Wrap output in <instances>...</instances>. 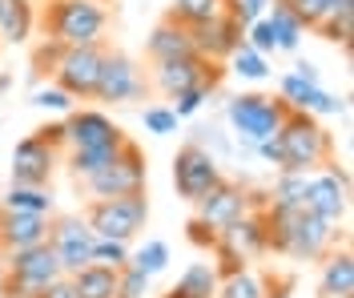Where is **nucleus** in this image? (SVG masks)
Listing matches in <instances>:
<instances>
[{"label":"nucleus","mask_w":354,"mask_h":298,"mask_svg":"<svg viewBox=\"0 0 354 298\" xmlns=\"http://www.w3.org/2000/svg\"><path fill=\"white\" fill-rule=\"evenodd\" d=\"M141 125H145V133H153V138H169V133H177V113L169 109V105H145L141 109Z\"/></svg>","instance_id":"58836bf2"},{"label":"nucleus","mask_w":354,"mask_h":298,"mask_svg":"<svg viewBox=\"0 0 354 298\" xmlns=\"http://www.w3.org/2000/svg\"><path fill=\"white\" fill-rule=\"evenodd\" d=\"M221 178H225V174H221V161L214 158V153H205L201 145H194V141H185V145L174 153V189H177V198L198 202L201 194H209Z\"/></svg>","instance_id":"ddd939ff"},{"label":"nucleus","mask_w":354,"mask_h":298,"mask_svg":"<svg viewBox=\"0 0 354 298\" xmlns=\"http://www.w3.org/2000/svg\"><path fill=\"white\" fill-rule=\"evenodd\" d=\"M145 53H149V61H174V57H189L194 53V37H189V28L185 24H177L174 17L169 21H161L145 37Z\"/></svg>","instance_id":"4be33fe9"},{"label":"nucleus","mask_w":354,"mask_h":298,"mask_svg":"<svg viewBox=\"0 0 354 298\" xmlns=\"http://www.w3.org/2000/svg\"><path fill=\"white\" fill-rule=\"evenodd\" d=\"M41 242H48V218L0 209V254L28 250V246H41Z\"/></svg>","instance_id":"6ab92c4d"},{"label":"nucleus","mask_w":354,"mask_h":298,"mask_svg":"<svg viewBox=\"0 0 354 298\" xmlns=\"http://www.w3.org/2000/svg\"><path fill=\"white\" fill-rule=\"evenodd\" d=\"M65 129L68 149H97V145H113V141L125 138V129L105 109H73L65 117Z\"/></svg>","instance_id":"a211bd4d"},{"label":"nucleus","mask_w":354,"mask_h":298,"mask_svg":"<svg viewBox=\"0 0 354 298\" xmlns=\"http://www.w3.org/2000/svg\"><path fill=\"white\" fill-rule=\"evenodd\" d=\"M88 230L97 238H117V242H133L145 222H149V198L145 194H129V198H88L85 214Z\"/></svg>","instance_id":"423d86ee"},{"label":"nucleus","mask_w":354,"mask_h":298,"mask_svg":"<svg viewBox=\"0 0 354 298\" xmlns=\"http://www.w3.org/2000/svg\"><path fill=\"white\" fill-rule=\"evenodd\" d=\"M93 242H97V234L88 230V222L81 214L48 218V246H53L65 274H77V270H85L93 262Z\"/></svg>","instance_id":"f8f14e48"},{"label":"nucleus","mask_w":354,"mask_h":298,"mask_svg":"<svg viewBox=\"0 0 354 298\" xmlns=\"http://www.w3.org/2000/svg\"><path fill=\"white\" fill-rule=\"evenodd\" d=\"M278 145H282V169H298V174H314L334 161V138L326 133L322 117H310L290 109L282 129H278Z\"/></svg>","instance_id":"39448f33"},{"label":"nucleus","mask_w":354,"mask_h":298,"mask_svg":"<svg viewBox=\"0 0 354 298\" xmlns=\"http://www.w3.org/2000/svg\"><path fill=\"white\" fill-rule=\"evenodd\" d=\"M57 278H65V270L48 242L0 254V295L4 298H41Z\"/></svg>","instance_id":"20e7f679"},{"label":"nucleus","mask_w":354,"mask_h":298,"mask_svg":"<svg viewBox=\"0 0 354 298\" xmlns=\"http://www.w3.org/2000/svg\"><path fill=\"white\" fill-rule=\"evenodd\" d=\"M189 141H194V145H201L205 153H214L218 161H221V158H234V138H230L221 125H198Z\"/></svg>","instance_id":"e433bc0d"},{"label":"nucleus","mask_w":354,"mask_h":298,"mask_svg":"<svg viewBox=\"0 0 354 298\" xmlns=\"http://www.w3.org/2000/svg\"><path fill=\"white\" fill-rule=\"evenodd\" d=\"M0 209H12V214H37V218H53L57 198L48 185H8L0 194Z\"/></svg>","instance_id":"393cba45"},{"label":"nucleus","mask_w":354,"mask_h":298,"mask_svg":"<svg viewBox=\"0 0 354 298\" xmlns=\"http://www.w3.org/2000/svg\"><path fill=\"white\" fill-rule=\"evenodd\" d=\"M129 266H137L141 274L157 278L165 266H169V242H161V238H149V242H141L137 250H129Z\"/></svg>","instance_id":"7c9ffc66"},{"label":"nucleus","mask_w":354,"mask_h":298,"mask_svg":"<svg viewBox=\"0 0 354 298\" xmlns=\"http://www.w3.org/2000/svg\"><path fill=\"white\" fill-rule=\"evenodd\" d=\"M278 97L286 101L290 109L310 117H346L351 113V101L346 97H334L330 89L314 85V81H302L298 73H282L278 77Z\"/></svg>","instance_id":"4468645a"},{"label":"nucleus","mask_w":354,"mask_h":298,"mask_svg":"<svg viewBox=\"0 0 354 298\" xmlns=\"http://www.w3.org/2000/svg\"><path fill=\"white\" fill-rule=\"evenodd\" d=\"M225 65H230V73H234L238 81H250V85L270 81V57H262L258 48H250L245 41L230 53V61H225Z\"/></svg>","instance_id":"c85d7f7f"},{"label":"nucleus","mask_w":354,"mask_h":298,"mask_svg":"<svg viewBox=\"0 0 354 298\" xmlns=\"http://www.w3.org/2000/svg\"><path fill=\"white\" fill-rule=\"evenodd\" d=\"M161 298H185V295H181L177 286H169V290H165V295H161Z\"/></svg>","instance_id":"603ef678"},{"label":"nucleus","mask_w":354,"mask_h":298,"mask_svg":"<svg viewBox=\"0 0 354 298\" xmlns=\"http://www.w3.org/2000/svg\"><path fill=\"white\" fill-rule=\"evenodd\" d=\"M41 21H44V37L61 41L65 48L105 45V32H109L105 0H48Z\"/></svg>","instance_id":"7ed1b4c3"},{"label":"nucleus","mask_w":354,"mask_h":298,"mask_svg":"<svg viewBox=\"0 0 354 298\" xmlns=\"http://www.w3.org/2000/svg\"><path fill=\"white\" fill-rule=\"evenodd\" d=\"M245 45H250V48H258L262 57L278 53V48H274V32H270V21H266V17H258V21H250V24H245Z\"/></svg>","instance_id":"79ce46f5"},{"label":"nucleus","mask_w":354,"mask_h":298,"mask_svg":"<svg viewBox=\"0 0 354 298\" xmlns=\"http://www.w3.org/2000/svg\"><path fill=\"white\" fill-rule=\"evenodd\" d=\"M32 105L41 109V113H61V117H68L73 109H77V101L68 97L57 81H48V85H37L32 89Z\"/></svg>","instance_id":"f704fd0d"},{"label":"nucleus","mask_w":354,"mask_h":298,"mask_svg":"<svg viewBox=\"0 0 354 298\" xmlns=\"http://www.w3.org/2000/svg\"><path fill=\"white\" fill-rule=\"evenodd\" d=\"M218 238H225L234 250L242 254L245 262L250 258H258V254H270V246H266V218L262 214H242L238 222H230L225 230H218Z\"/></svg>","instance_id":"412c9836"},{"label":"nucleus","mask_w":354,"mask_h":298,"mask_svg":"<svg viewBox=\"0 0 354 298\" xmlns=\"http://www.w3.org/2000/svg\"><path fill=\"white\" fill-rule=\"evenodd\" d=\"M57 165H61V149H53L48 141H41L32 133V138L17 141L8 174H12V185H48Z\"/></svg>","instance_id":"2eb2a0df"},{"label":"nucleus","mask_w":354,"mask_h":298,"mask_svg":"<svg viewBox=\"0 0 354 298\" xmlns=\"http://www.w3.org/2000/svg\"><path fill=\"white\" fill-rule=\"evenodd\" d=\"M310 189V174H298V169H278V178L270 185V206H302Z\"/></svg>","instance_id":"c756f323"},{"label":"nucleus","mask_w":354,"mask_h":298,"mask_svg":"<svg viewBox=\"0 0 354 298\" xmlns=\"http://www.w3.org/2000/svg\"><path fill=\"white\" fill-rule=\"evenodd\" d=\"M214 93H218V85H209V81H205V85H194V89H181L177 97H169V101H174L169 109L177 113V121H185V117H198L201 105H205Z\"/></svg>","instance_id":"c9c22d12"},{"label":"nucleus","mask_w":354,"mask_h":298,"mask_svg":"<svg viewBox=\"0 0 354 298\" xmlns=\"http://www.w3.org/2000/svg\"><path fill=\"white\" fill-rule=\"evenodd\" d=\"M290 105L282 97H270V93H238L225 101V125H230V138H234V153L238 158H254V149L266 138H274L286 121Z\"/></svg>","instance_id":"f03ea898"},{"label":"nucleus","mask_w":354,"mask_h":298,"mask_svg":"<svg viewBox=\"0 0 354 298\" xmlns=\"http://www.w3.org/2000/svg\"><path fill=\"white\" fill-rule=\"evenodd\" d=\"M8 89H12V73H4V69H0V97H4Z\"/></svg>","instance_id":"3c124183"},{"label":"nucleus","mask_w":354,"mask_h":298,"mask_svg":"<svg viewBox=\"0 0 354 298\" xmlns=\"http://www.w3.org/2000/svg\"><path fill=\"white\" fill-rule=\"evenodd\" d=\"M37 138H41V141H48L53 149H61V153H65V149H68V129H65V117H61V121H48V125H41V129H37Z\"/></svg>","instance_id":"49530a36"},{"label":"nucleus","mask_w":354,"mask_h":298,"mask_svg":"<svg viewBox=\"0 0 354 298\" xmlns=\"http://www.w3.org/2000/svg\"><path fill=\"white\" fill-rule=\"evenodd\" d=\"M61 53H65L61 41H44V45H37V53H32V69L37 73H53V65H57Z\"/></svg>","instance_id":"a18cd8bd"},{"label":"nucleus","mask_w":354,"mask_h":298,"mask_svg":"<svg viewBox=\"0 0 354 298\" xmlns=\"http://www.w3.org/2000/svg\"><path fill=\"white\" fill-rule=\"evenodd\" d=\"M242 214H250L245 185L242 182H230V178H221L209 194H201L198 202H194V218L205 222V226H214V230H225L230 222H238Z\"/></svg>","instance_id":"f3484780"},{"label":"nucleus","mask_w":354,"mask_h":298,"mask_svg":"<svg viewBox=\"0 0 354 298\" xmlns=\"http://www.w3.org/2000/svg\"><path fill=\"white\" fill-rule=\"evenodd\" d=\"M209 254H214V270H218L221 278H230V274H238V270H245V258L225 238H218L214 246H209Z\"/></svg>","instance_id":"a19ab883"},{"label":"nucleus","mask_w":354,"mask_h":298,"mask_svg":"<svg viewBox=\"0 0 354 298\" xmlns=\"http://www.w3.org/2000/svg\"><path fill=\"white\" fill-rule=\"evenodd\" d=\"M218 282L221 274L214 270V262H189L181 278H177V290L185 298H214L218 295Z\"/></svg>","instance_id":"cd10ccee"},{"label":"nucleus","mask_w":354,"mask_h":298,"mask_svg":"<svg viewBox=\"0 0 354 298\" xmlns=\"http://www.w3.org/2000/svg\"><path fill=\"white\" fill-rule=\"evenodd\" d=\"M302 206L314 214V218H322L326 226H342L346 222V214H351V174L330 161V165H322V169H314L310 174V189H306V202Z\"/></svg>","instance_id":"1a4fd4ad"},{"label":"nucleus","mask_w":354,"mask_h":298,"mask_svg":"<svg viewBox=\"0 0 354 298\" xmlns=\"http://www.w3.org/2000/svg\"><path fill=\"white\" fill-rule=\"evenodd\" d=\"M101 61H105V45H81L65 48L53 65V81L73 97V101H93L97 93V77H101Z\"/></svg>","instance_id":"9b49d317"},{"label":"nucleus","mask_w":354,"mask_h":298,"mask_svg":"<svg viewBox=\"0 0 354 298\" xmlns=\"http://www.w3.org/2000/svg\"><path fill=\"white\" fill-rule=\"evenodd\" d=\"M129 242H117V238H97L93 242V262L97 266H109V270H121L129 266Z\"/></svg>","instance_id":"4c0bfd02"},{"label":"nucleus","mask_w":354,"mask_h":298,"mask_svg":"<svg viewBox=\"0 0 354 298\" xmlns=\"http://www.w3.org/2000/svg\"><path fill=\"white\" fill-rule=\"evenodd\" d=\"M189 37H194V53H198V57L225 65V61H230V53L245 41V24L234 21L230 12H218V17H209V21L194 24V28H189Z\"/></svg>","instance_id":"dca6fc26"},{"label":"nucleus","mask_w":354,"mask_h":298,"mask_svg":"<svg viewBox=\"0 0 354 298\" xmlns=\"http://www.w3.org/2000/svg\"><path fill=\"white\" fill-rule=\"evenodd\" d=\"M214 298H266V274H254V270L245 266L238 274L221 278Z\"/></svg>","instance_id":"2f4dec72"},{"label":"nucleus","mask_w":354,"mask_h":298,"mask_svg":"<svg viewBox=\"0 0 354 298\" xmlns=\"http://www.w3.org/2000/svg\"><path fill=\"white\" fill-rule=\"evenodd\" d=\"M41 298H77V295H73V282H68V278H57Z\"/></svg>","instance_id":"8fccbe9b"},{"label":"nucleus","mask_w":354,"mask_h":298,"mask_svg":"<svg viewBox=\"0 0 354 298\" xmlns=\"http://www.w3.org/2000/svg\"><path fill=\"white\" fill-rule=\"evenodd\" d=\"M145 182H149L145 153H141L137 141H125L113 165H105L101 174L85 178V189H88V198H129V194H145Z\"/></svg>","instance_id":"0eeeda50"},{"label":"nucleus","mask_w":354,"mask_h":298,"mask_svg":"<svg viewBox=\"0 0 354 298\" xmlns=\"http://www.w3.org/2000/svg\"><path fill=\"white\" fill-rule=\"evenodd\" d=\"M221 77H225V65L189 53V57H174V61H157L153 77H149V89H157L169 101V97H177L181 89H194V85H205V81H209V85H221Z\"/></svg>","instance_id":"9d476101"},{"label":"nucleus","mask_w":354,"mask_h":298,"mask_svg":"<svg viewBox=\"0 0 354 298\" xmlns=\"http://www.w3.org/2000/svg\"><path fill=\"white\" fill-rule=\"evenodd\" d=\"M37 28L32 0H0V45H28Z\"/></svg>","instance_id":"5701e85b"},{"label":"nucleus","mask_w":354,"mask_h":298,"mask_svg":"<svg viewBox=\"0 0 354 298\" xmlns=\"http://www.w3.org/2000/svg\"><path fill=\"white\" fill-rule=\"evenodd\" d=\"M266 21H270L274 48H278V53H298L302 37H306V24L298 21V12L290 8L286 0H270V8H266Z\"/></svg>","instance_id":"b1692460"},{"label":"nucleus","mask_w":354,"mask_h":298,"mask_svg":"<svg viewBox=\"0 0 354 298\" xmlns=\"http://www.w3.org/2000/svg\"><path fill=\"white\" fill-rule=\"evenodd\" d=\"M65 278L73 282V295L77 298H117V270H109V266L88 262L85 270L65 274Z\"/></svg>","instance_id":"a878e982"},{"label":"nucleus","mask_w":354,"mask_h":298,"mask_svg":"<svg viewBox=\"0 0 354 298\" xmlns=\"http://www.w3.org/2000/svg\"><path fill=\"white\" fill-rule=\"evenodd\" d=\"M290 73H298L302 81H314V85H322V73H318V65H314V61H298V65H294Z\"/></svg>","instance_id":"09e8293b"},{"label":"nucleus","mask_w":354,"mask_h":298,"mask_svg":"<svg viewBox=\"0 0 354 298\" xmlns=\"http://www.w3.org/2000/svg\"><path fill=\"white\" fill-rule=\"evenodd\" d=\"M189 242H194V246H201V250H209V246H214V242H218V230L214 226H205V222H198V218H189Z\"/></svg>","instance_id":"de8ad7c7"},{"label":"nucleus","mask_w":354,"mask_h":298,"mask_svg":"<svg viewBox=\"0 0 354 298\" xmlns=\"http://www.w3.org/2000/svg\"><path fill=\"white\" fill-rule=\"evenodd\" d=\"M129 138L113 141V145H97V149H65L68 153V174L77 178V182H85V178H93V174H101L105 165H113L117 161V153H121V145H125Z\"/></svg>","instance_id":"bb28decb"},{"label":"nucleus","mask_w":354,"mask_h":298,"mask_svg":"<svg viewBox=\"0 0 354 298\" xmlns=\"http://www.w3.org/2000/svg\"><path fill=\"white\" fill-rule=\"evenodd\" d=\"M310 32H318L322 41H330V45H342L351 53V37H354V12H330V17H322V21L314 24Z\"/></svg>","instance_id":"72a5a7b5"},{"label":"nucleus","mask_w":354,"mask_h":298,"mask_svg":"<svg viewBox=\"0 0 354 298\" xmlns=\"http://www.w3.org/2000/svg\"><path fill=\"white\" fill-rule=\"evenodd\" d=\"M318 298H354V254L351 246H334L322 258V274H318Z\"/></svg>","instance_id":"aec40b11"},{"label":"nucleus","mask_w":354,"mask_h":298,"mask_svg":"<svg viewBox=\"0 0 354 298\" xmlns=\"http://www.w3.org/2000/svg\"><path fill=\"white\" fill-rule=\"evenodd\" d=\"M266 8H270V0H230V17L234 21H242V24H250V21H258V17H266Z\"/></svg>","instance_id":"c03bdc74"},{"label":"nucleus","mask_w":354,"mask_h":298,"mask_svg":"<svg viewBox=\"0 0 354 298\" xmlns=\"http://www.w3.org/2000/svg\"><path fill=\"white\" fill-rule=\"evenodd\" d=\"M286 4L298 12V21L306 24V32H310L318 21H322L326 12H330V0H286Z\"/></svg>","instance_id":"37998d69"},{"label":"nucleus","mask_w":354,"mask_h":298,"mask_svg":"<svg viewBox=\"0 0 354 298\" xmlns=\"http://www.w3.org/2000/svg\"><path fill=\"white\" fill-rule=\"evenodd\" d=\"M149 282L153 278L141 274L137 266H121L117 270V298H145L149 295Z\"/></svg>","instance_id":"ea45409f"},{"label":"nucleus","mask_w":354,"mask_h":298,"mask_svg":"<svg viewBox=\"0 0 354 298\" xmlns=\"http://www.w3.org/2000/svg\"><path fill=\"white\" fill-rule=\"evenodd\" d=\"M266 246L298 262H322L338 246V226H326L306 206H266Z\"/></svg>","instance_id":"f257e3e1"},{"label":"nucleus","mask_w":354,"mask_h":298,"mask_svg":"<svg viewBox=\"0 0 354 298\" xmlns=\"http://www.w3.org/2000/svg\"><path fill=\"white\" fill-rule=\"evenodd\" d=\"M145 93H149L145 69L133 61L129 53L105 48V61H101V77H97L93 101H101V105H129V101H141Z\"/></svg>","instance_id":"6e6552de"},{"label":"nucleus","mask_w":354,"mask_h":298,"mask_svg":"<svg viewBox=\"0 0 354 298\" xmlns=\"http://www.w3.org/2000/svg\"><path fill=\"white\" fill-rule=\"evenodd\" d=\"M230 8V0H174V17L177 24H185V28H194V24L209 21V17H218Z\"/></svg>","instance_id":"473e14b6"}]
</instances>
